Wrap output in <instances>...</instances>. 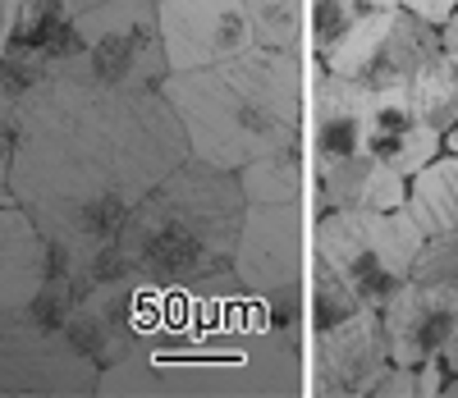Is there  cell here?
Masks as SVG:
<instances>
[{
    "label": "cell",
    "instance_id": "obj_1",
    "mask_svg": "<svg viewBox=\"0 0 458 398\" xmlns=\"http://www.w3.org/2000/svg\"><path fill=\"white\" fill-rule=\"evenodd\" d=\"M188 161V138L161 88H110L51 73L14 124L10 192L51 248V275L73 293L114 280L124 216Z\"/></svg>",
    "mask_w": 458,
    "mask_h": 398
},
{
    "label": "cell",
    "instance_id": "obj_2",
    "mask_svg": "<svg viewBox=\"0 0 458 398\" xmlns=\"http://www.w3.org/2000/svg\"><path fill=\"white\" fill-rule=\"evenodd\" d=\"M161 92L183 124L188 156L216 170H239L257 156L302 147V51L248 47L220 64L170 69Z\"/></svg>",
    "mask_w": 458,
    "mask_h": 398
},
{
    "label": "cell",
    "instance_id": "obj_3",
    "mask_svg": "<svg viewBox=\"0 0 458 398\" xmlns=\"http://www.w3.org/2000/svg\"><path fill=\"white\" fill-rule=\"evenodd\" d=\"M243 207L234 170H216L188 156L124 216L114 233L120 275L151 289H188L234 270Z\"/></svg>",
    "mask_w": 458,
    "mask_h": 398
},
{
    "label": "cell",
    "instance_id": "obj_4",
    "mask_svg": "<svg viewBox=\"0 0 458 398\" xmlns=\"http://www.w3.org/2000/svg\"><path fill=\"white\" fill-rule=\"evenodd\" d=\"M417 220L394 211H321L312 220V261L330 266L367 307H386L399 284L412 275V261L422 252Z\"/></svg>",
    "mask_w": 458,
    "mask_h": 398
},
{
    "label": "cell",
    "instance_id": "obj_5",
    "mask_svg": "<svg viewBox=\"0 0 458 398\" xmlns=\"http://www.w3.org/2000/svg\"><path fill=\"white\" fill-rule=\"evenodd\" d=\"M73 28H79V55L60 73H79L110 88H161V78L170 73L157 0H106L73 14Z\"/></svg>",
    "mask_w": 458,
    "mask_h": 398
},
{
    "label": "cell",
    "instance_id": "obj_6",
    "mask_svg": "<svg viewBox=\"0 0 458 398\" xmlns=\"http://www.w3.org/2000/svg\"><path fill=\"white\" fill-rule=\"evenodd\" d=\"M440 51V28L412 19L399 5H367L353 28L317 60L362 88H408V78Z\"/></svg>",
    "mask_w": 458,
    "mask_h": 398
},
{
    "label": "cell",
    "instance_id": "obj_7",
    "mask_svg": "<svg viewBox=\"0 0 458 398\" xmlns=\"http://www.w3.org/2000/svg\"><path fill=\"white\" fill-rule=\"evenodd\" d=\"M101 367L64 330L32 326L28 316H0V394L79 398L97 394Z\"/></svg>",
    "mask_w": 458,
    "mask_h": 398
},
{
    "label": "cell",
    "instance_id": "obj_8",
    "mask_svg": "<svg viewBox=\"0 0 458 398\" xmlns=\"http://www.w3.org/2000/svg\"><path fill=\"white\" fill-rule=\"evenodd\" d=\"M312 257V224L302 220V202H248L239 243H234V275L248 293L293 289L308 275Z\"/></svg>",
    "mask_w": 458,
    "mask_h": 398
},
{
    "label": "cell",
    "instance_id": "obj_9",
    "mask_svg": "<svg viewBox=\"0 0 458 398\" xmlns=\"http://www.w3.org/2000/svg\"><path fill=\"white\" fill-rule=\"evenodd\" d=\"M390 362L422 367L440 362L449 376L458 371V284L403 280L399 293L380 307Z\"/></svg>",
    "mask_w": 458,
    "mask_h": 398
},
{
    "label": "cell",
    "instance_id": "obj_10",
    "mask_svg": "<svg viewBox=\"0 0 458 398\" xmlns=\"http://www.w3.org/2000/svg\"><path fill=\"white\" fill-rule=\"evenodd\" d=\"M157 28L170 69L220 64L257 47L243 0H157Z\"/></svg>",
    "mask_w": 458,
    "mask_h": 398
},
{
    "label": "cell",
    "instance_id": "obj_11",
    "mask_svg": "<svg viewBox=\"0 0 458 398\" xmlns=\"http://www.w3.org/2000/svg\"><path fill=\"white\" fill-rule=\"evenodd\" d=\"M308 339H312V394H326V398L371 394L376 376L390 367V348H386V330H380L376 307H362L349 321L317 330Z\"/></svg>",
    "mask_w": 458,
    "mask_h": 398
},
{
    "label": "cell",
    "instance_id": "obj_12",
    "mask_svg": "<svg viewBox=\"0 0 458 398\" xmlns=\"http://www.w3.org/2000/svg\"><path fill=\"white\" fill-rule=\"evenodd\" d=\"M308 83V114H302V151H308V174L339 165L362 151L367 133V88L344 73H330L312 60Z\"/></svg>",
    "mask_w": 458,
    "mask_h": 398
},
{
    "label": "cell",
    "instance_id": "obj_13",
    "mask_svg": "<svg viewBox=\"0 0 458 398\" xmlns=\"http://www.w3.org/2000/svg\"><path fill=\"white\" fill-rule=\"evenodd\" d=\"M312 211H394L408 197V179L390 170L386 161H376L371 151H358L339 165H326L308 183Z\"/></svg>",
    "mask_w": 458,
    "mask_h": 398
},
{
    "label": "cell",
    "instance_id": "obj_14",
    "mask_svg": "<svg viewBox=\"0 0 458 398\" xmlns=\"http://www.w3.org/2000/svg\"><path fill=\"white\" fill-rule=\"evenodd\" d=\"M51 280V248L19 202H0V316H19Z\"/></svg>",
    "mask_w": 458,
    "mask_h": 398
},
{
    "label": "cell",
    "instance_id": "obj_15",
    "mask_svg": "<svg viewBox=\"0 0 458 398\" xmlns=\"http://www.w3.org/2000/svg\"><path fill=\"white\" fill-rule=\"evenodd\" d=\"M403 211L417 220L422 238H458V156L440 151L408 179Z\"/></svg>",
    "mask_w": 458,
    "mask_h": 398
},
{
    "label": "cell",
    "instance_id": "obj_16",
    "mask_svg": "<svg viewBox=\"0 0 458 398\" xmlns=\"http://www.w3.org/2000/svg\"><path fill=\"white\" fill-rule=\"evenodd\" d=\"M239 188L243 202H302L312 174H308V151L302 147H284L271 156H257V161L239 165Z\"/></svg>",
    "mask_w": 458,
    "mask_h": 398
},
{
    "label": "cell",
    "instance_id": "obj_17",
    "mask_svg": "<svg viewBox=\"0 0 458 398\" xmlns=\"http://www.w3.org/2000/svg\"><path fill=\"white\" fill-rule=\"evenodd\" d=\"M403 92H408L417 119L445 133L454 119H458V55H449V51L440 47L422 69L408 78Z\"/></svg>",
    "mask_w": 458,
    "mask_h": 398
},
{
    "label": "cell",
    "instance_id": "obj_18",
    "mask_svg": "<svg viewBox=\"0 0 458 398\" xmlns=\"http://www.w3.org/2000/svg\"><path fill=\"white\" fill-rule=\"evenodd\" d=\"M252 42L266 51H302L308 42V5L302 0H243Z\"/></svg>",
    "mask_w": 458,
    "mask_h": 398
},
{
    "label": "cell",
    "instance_id": "obj_19",
    "mask_svg": "<svg viewBox=\"0 0 458 398\" xmlns=\"http://www.w3.org/2000/svg\"><path fill=\"white\" fill-rule=\"evenodd\" d=\"M362 151H371L376 161H386L390 170L412 179L427 161H436L445 151V133L431 124H412V129H394V133H362Z\"/></svg>",
    "mask_w": 458,
    "mask_h": 398
},
{
    "label": "cell",
    "instance_id": "obj_20",
    "mask_svg": "<svg viewBox=\"0 0 458 398\" xmlns=\"http://www.w3.org/2000/svg\"><path fill=\"white\" fill-rule=\"evenodd\" d=\"M371 0H308V55L321 60Z\"/></svg>",
    "mask_w": 458,
    "mask_h": 398
},
{
    "label": "cell",
    "instance_id": "obj_21",
    "mask_svg": "<svg viewBox=\"0 0 458 398\" xmlns=\"http://www.w3.org/2000/svg\"><path fill=\"white\" fill-rule=\"evenodd\" d=\"M399 10H408L412 19H422V23H431V28H440L454 10H458V0H394Z\"/></svg>",
    "mask_w": 458,
    "mask_h": 398
},
{
    "label": "cell",
    "instance_id": "obj_22",
    "mask_svg": "<svg viewBox=\"0 0 458 398\" xmlns=\"http://www.w3.org/2000/svg\"><path fill=\"white\" fill-rule=\"evenodd\" d=\"M10 147H14V133L0 129V202H14V192H10Z\"/></svg>",
    "mask_w": 458,
    "mask_h": 398
},
{
    "label": "cell",
    "instance_id": "obj_23",
    "mask_svg": "<svg viewBox=\"0 0 458 398\" xmlns=\"http://www.w3.org/2000/svg\"><path fill=\"white\" fill-rule=\"evenodd\" d=\"M440 47H445L449 55H458V10L440 23Z\"/></svg>",
    "mask_w": 458,
    "mask_h": 398
},
{
    "label": "cell",
    "instance_id": "obj_24",
    "mask_svg": "<svg viewBox=\"0 0 458 398\" xmlns=\"http://www.w3.org/2000/svg\"><path fill=\"white\" fill-rule=\"evenodd\" d=\"M92 5H106V0H64V10H69V14H79V10H92Z\"/></svg>",
    "mask_w": 458,
    "mask_h": 398
},
{
    "label": "cell",
    "instance_id": "obj_25",
    "mask_svg": "<svg viewBox=\"0 0 458 398\" xmlns=\"http://www.w3.org/2000/svg\"><path fill=\"white\" fill-rule=\"evenodd\" d=\"M445 151H454V156H458V119L445 129Z\"/></svg>",
    "mask_w": 458,
    "mask_h": 398
}]
</instances>
